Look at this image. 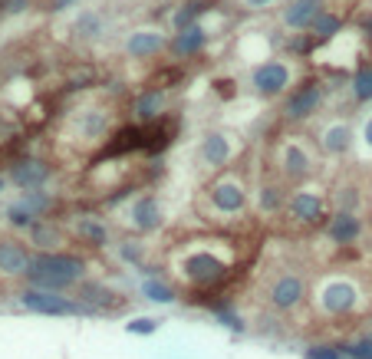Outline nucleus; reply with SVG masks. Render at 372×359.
<instances>
[{
  "label": "nucleus",
  "instance_id": "35",
  "mask_svg": "<svg viewBox=\"0 0 372 359\" xmlns=\"http://www.w3.org/2000/svg\"><path fill=\"white\" fill-rule=\"evenodd\" d=\"M346 356H352V359H372V339H362V343L350 346V349H346Z\"/></svg>",
  "mask_w": 372,
  "mask_h": 359
},
{
  "label": "nucleus",
  "instance_id": "12",
  "mask_svg": "<svg viewBox=\"0 0 372 359\" xmlns=\"http://www.w3.org/2000/svg\"><path fill=\"white\" fill-rule=\"evenodd\" d=\"M211 201H214V208H218V211L234 215V211H241V208H244L247 195H244V188L237 185V182H221V185L211 188Z\"/></svg>",
  "mask_w": 372,
  "mask_h": 359
},
{
  "label": "nucleus",
  "instance_id": "6",
  "mask_svg": "<svg viewBox=\"0 0 372 359\" xmlns=\"http://www.w3.org/2000/svg\"><path fill=\"white\" fill-rule=\"evenodd\" d=\"M224 264L218 261V257H211V254H191V257H185V264H181V273H185L191 283H218L221 277H224Z\"/></svg>",
  "mask_w": 372,
  "mask_h": 359
},
{
  "label": "nucleus",
  "instance_id": "32",
  "mask_svg": "<svg viewBox=\"0 0 372 359\" xmlns=\"http://www.w3.org/2000/svg\"><path fill=\"white\" fill-rule=\"evenodd\" d=\"M261 208L263 211H277V208H280V191H277L274 185H267L261 191Z\"/></svg>",
  "mask_w": 372,
  "mask_h": 359
},
{
  "label": "nucleus",
  "instance_id": "39",
  "mask_svg": "<svg viewBox=\"0 0 372 359\" xmlns=\"http://www.w3.org/2000/svg\"><path fill=\"white\" fill-rule=\"evenodd\" d=\"M362 36H366V40H369V46H372V13L362 20Z\"/></svg>",
  "mask_w": 372,
  "mask_h": 359
},
{
  "label": "nucleus",
  "instance_id": "13",
  "mask_svg": "<svg viewBox=\"0 0 372 359\" xmlns=\"http://www.w3.org/2000/svg\"><path fill=\"white\" fill-rule=\"evenodd\" d=\"M129 218H132V224H135L139 231H155L158 224H162V205H158L152 195H145V198H139V201L132 205Z\"/></svg>",
  "mask_w": 372,
  "mask_h": 359
},
{
  "label": "nucleus",
  "instance_id": "4",
  "mask_svg": "<svg viewBox=\"0 0 372 359\" xmlns=\"http://www.w3.org/2000/svg\"><path fill=\"white\" fill-rule=\"evenodd\" d=\"M251 83L261 96H267V99L280 96L287 89V83H290V69H287V63H280V60H267V63H261L254 69Z\"/></svg>",
  "mask_w": 372,
  "mask_h": 359
},
{
  "label": "nucleus",
  "instance_id": "23",
  "mask_svg": "<svg viewBox=\"0 0 372 359\" xmlns=\"http://www.w3.org/2000/svg\"><path fill=\"white\" fill-rule=\"evenodd\" d=\"M30 238H33V244H36V248H56V244H60V228H56V224H50V221H36V224H33L30 228Z\"/></svg>",
  "mask_w": 372,
  "mask_h": 359
},
{
  "label": "nucleus",
  "instance_id": "7",
  "mask_svg": "<svg viewBox=\"0 0 372 359\" xmlns=\"http://www.w3.org/2000/svg\"><path fill=\"white\" fill-rule=\"evenodd\" d=\"M323 0H290L280 13V20L290 27V30H303V27H313V23L323 17Z\"/></svg>",
  "mask_w": 372,
  "mask_h": 359
},
{
  "label": "nucleus",
  "instance_id": "14",
  "mask_svg": "<svg viewBox=\"0 0 372 359\" xmlns=\"http://www.w3.org/2000/svg\"><path fill=\"white\" fill-rule=\"evenodd\" d=\"M205 43H208V33H205V27H188V30H178L175 33V40H172V53L175 56H181V60H185V56H195V53H201V50H205Z\"/></svg>",
  "mask_w": 372,
  "mask_h": 359
},
{
  "label": "nucleus",
  "instance_id": "9",
  "mask_svg": "<svg viewBox=\"0 0 372 359\" xmlns=\"http://www.w3.org/2000/svg\"><path fill=\"white\" fill-rule=\"evenodd\" d=\"M165 46H168V40H165L162 30H135L125 40V53L132 56V60H149V56L162 53Z\"/></svg>",
  "mask_w": 372,
  "mask_h": 359
},
{
  "label": "nucleus",
  "instance_id": "26",
  "mask_svg": "<svg viewBox=\"0 0 372 359\" xmlns=\"http://www.w3.org/2000/svg\"><path fill=\"white\" fill-rule=\"evenodd\" d=\"M340 17H333V13H323V17H319L317 23H313V27H310V30H313V40H329V36H336V33H340Z\"/></svg>",
  "mask_w": 372,
  "mask_h": 359
},
{
  "label": "nucleus",
  "instance_id": "18",
  "mask_svg": "<svg viewBox=\"0 0 372 359\" xmlns=\"http://www.w3.org/2000/svg\"><path fill=\"white\" fill-rule=\"evenodd\" d=\"M165 102H168L165 89H149V93H142V96H139V102H135V116H139V122L162 119Z\"/></svg>",
  "mask_w": 372,
  "mask_h": 359
},
{
  "label": "nucleus",
  "instance_id": "30",
  "mask_svg": "<svg viewBox=\"0 0 372 359\" xmlns=\"http://www.w3.org/2000/svg\"><path fill=\"white\" fill-rule=\"evenodd\" d=\"M7 218H11L13 228H33V224H36V218H33V215H27V211H23L20 205H11Z\"/></svg>",
  "mask_w": 372,
  "mask_h": 359
},
{
  "label": "nucleus",
  "instance_id": "40",
  "mask_svg": "<svg viewBox=\"0 0 372 359\" xmlns=\"http://www.w3.org/2000/svg\"><path fill=\"white\" fill-rule=\"evenodd\" d=\"M251 11H261V7H267V4H277V0H244Z\"/></svg>",
  "mask_w": 372,
  "mask_h": 359
},
{
  "label": "nucleus",
  "instance_id": "29",
  "mask_svg": "<svg viewBox=\"0 0 372 359\" xmlns=\"http://www.w3.org/2000/svg\"><path fill=\"white\" fill-rule=\"evenodd\" d=\"M76 33L83 36V40H92V36L102 33V20H99L96 13H83V17L76 20Z\"/></svg>",
  "mask_w": 372,
  "mask_h": 359
},
{
  "label": "nucleus",
  "instance_id": "2",
  "mask_svg": "<svg viewBox=\"0 0 372 359\" xmlns=\"http://www.w3.org/2000/svg\"><path fill=\"white\" fill-rule=\"evenodd\" d=\"M319 102H323V86H319V83H303V86L294 89L290 99H287V106H284L287 122L310 119V116L319 109Z\"/></svg>",
  "mask_w": 372,
  "mask_h": 359
},
{
  "label": "nucleus",
  "instance_id": "42",
  "mask_svg": "<svg viewBox=\"0 0 372 359\" xmlns=\"http://www.w3.org/2000/svg\"><path fill=\"white\" fill-rule=\"evenodd\" d=\"M0 191H4V178H0Z\"/></svg>",
  "mask_w": 372,
  "mask_h": 359
},
{
  "label": "nucleus",
  "instance_id": "20",
  "mask_svg": "<svg viewBox=\"0 0 372 359\" xmlns=\"http://www.w3.org/2000/svg\"><path fill=\"white\" fill-rule=\"evenodd\" d=\"M359 218L350 215V211H340L336 218L329 221V238L336 241V244H350V241L359 238Z\"/></svg>",
  "mask_w": 372,
  "mask_h": 359
},
{
  "label": "nucleus",
  "instance_id": "11",
  "mask_svg": "<svg viewBox=\"0 0 372 359\" xmlns=\"http://www.w3.org/2000/svg\"><path fill=\"white\" fill-rule=\"evenodd\" d=\"M30 264H33V257L27 254V248H20L17 241H0V273L17 277V273L30 271Z\"/></svg>",
  "mask_w": 372,
  "mask_h": 359
},
{
  "label": "nucleus",
  "instance_id": "21",
  "mask_svg": "<svg viewBox=\"0 0 372 359\" xmlns=\"http://www.w3.org/2000/svg\"><path fill=\"white\" fill-rule=\"evenodd\" d=\"M106 129H109V112H86L83 122H79V132L86 139H102Z\"/></svg>",
  "mask_w": 372,
  "mask_h": 359
},
{
  "label": "nucleus",
  "instance_id": "41",
  "mask_svg": "<svg viewBox=\"0 0 372 359\" xmlns=\"http://www.w3.org/2000/svg\"><path fill=\"white\" fill-rule=\"evenodd\" d=\"M69 4H73V0H53V11H66Z\"/></svg>",
  "mask_w": 372,
  "mask_h": 359
},
{
  "label": "nucleus",
  "instance_id": "8",
  "mask_svg": "<svg viewBox=\"0 0 372 359\" xmlns=\"http://www.w3.org/2000/svg\"><path fill=\"white\" fill-rule=\"evenodd\" d=\"M50 175H53V168L46 162H40V158H23V162H17L11 168V178L20 188H27V191H40Z\"/></svg>",
  "mask_w": 372,
  "mask_h": 359
},
{
  "label": "nucleus",
  "instance_id": "15",
  "mask_svg": "<svg viewBox=\"0 0 372 359\" xmlns=\"http://www.w3.org/2000/svg\"><path fill=\"white\" fill-rule=\"evenodd\" d=\"M313 168V158L310 152L300 145V142H287L284 145V175L287 178H303Z\"/></svg>",
  "mask_w": 372,
  "mask_h": 359
},
{
  "label": "nucleus",
  "instance_id": "37",
  "mask_svg": "<svg viewBox=\"0 0 372 359\" xmlns=\"http://www.w3.org/2000/svg\"><path fill=\"white\" fill-rule=\"evenodd\" d=\"M362 142H366V145L372 149V116H369L366 122H362Z\"/></svg>",
  "mask_w": 372,
  "mask_h": 359
},
{
  "label": "nucleus",
  "instance_id": "28",
  "mask_svg": "<svg viewBox=\"0 0 372 359\" xmlns=\"http://www.w3.org/2000/svg\"><path fill=\"white\" fill-rule=\"evenodd\" d=\"M205 13V4H185L181 11L175 13V30H188V27H195V20Z\"/></svg>",
  "mask_w": 372,
  "mask_h": 359
},
{
  "label": "nucleus",
  "instance_id": "17",
  "mask_svg": "<svg viewBox=\"0 0 372 359\" xmlns=\"http://www.w3.org/2000/svg\"><path fill=\"white\" fill-rule=\"evenodd\" d=\"M290 211H294V218L300 221H319L323 218V198L317 195V191H296L294 198H290Z\"/></svg>",
  "mask_w": 372,
  "mask_h": 359
},
{
  "label": "nucleus",
  "instance_id": "31",
  "mask_svg": "<svg viewBox=\"0 0 372 359\" xmlns=\"http://www.w3.org/2000/svg\"><path fill=\"white\" fill-rule=\"evenodd\" d=\"M109 290H99V287H83V300L86 304H92V306H106L109 304Z\"/></svg>",
  "mask_w": 372,
  "mask_h": 359
},
{
  "label": "nucleus",
  "instance_id": "1",
  "mask_svg": "<svg viewBox=\"0 0 372 359\" xmlns=\"http://www.w3.org/2000/svg\"><path fill=\"white\" fill-rule=\"evenodd\" d=\"M83 261L79 257H69V254H40L33 257L30 271H27V280L33 283V290H50V294H60L66 287H73L76 280H83Z\"/></svg>",
  "mask_w": 372,
  "mask_h": 359
},
{
  "label": "nucleus",
  "instance_id": "38",
  "mask_svg": "<svg viewBox=\"0 0 372 359\" xmlns=\"http://www.w3.org/2000/svg\"><path fill=\"white\" fill-rule=\"evenodd\" d=\"M4 7H7V13H20L23 7H27V0H7Z\"/></svg>",
  "mask_w": 372,
  "mask_h": 359
},
{
  "label": "nucleus",
  "instance_id": "22",
  "mask_svg": "<svg viewBox=\"0 0 372 359\" xmlns=\"http://www.w3.org/2000/svg\"><path fill=\"white\" fill-rule=\"evenodd\" d=\"M76 231H79V238H86L89 244H106L109 241V231H106V224L102 221H96V218H79L76 221Z\"/></svg>",
  "mask_w": 372,
  "mask_h": 359
},
{
  "label": "nucleus",
  "instance_id": "36",
  "mask_svg": "<svg viewBox=\"0 0 372 359\" xmlns=\"http://www.w3.org/2000/svg\"><path fill=\"white\" fill-rule=\"evenodd\" d=\"M155 330H158V320H149V316H142V320L129 323V333H155Z\"/></svg>",
  "mask_w": 372,
  "mask_h": 359
},
{
  "label": "nucleus",
  "instance_id": "3",
  "mask_svg": "<svg viewBox=\"0 0 372 359\" xmlns=\"http://www.w3.org/2000/svg\"><path fill=\"white\" fill-rule=\"evenodd\" d=\"M20 304L33 313H50V316H73L79 313V304L66 300L60 294H50V290H23Z\"/></svg>",
  "mask_w": 372,
  "mask_h": 359
},
{
  "label": "nucleus",
  "instance_id": "19",
  "mask_svg": "<svg viewBox=\"0 0 372 359\" xmlns=\"http://www.w3.org/2000/svg\"><path fill=\"white\" fill-rule=\"evenodd\" d=\"M319 145H323V152H329V155H343L352 145L350 126H343V122H333L329 129H323V135H319Z\"/></svg>",
  "mask_w": 372,
  "mask_h": 359
},
{
  "label": "nucleus",
  "instance_id": "5",
  "mask_svg": "<svg viewBox=\"0 0 372 359\" xmlns=\"http://www.w3.org/2000/svg\"><path fill=\"white\" fill-rule=\"evenodd\" d=\"M303 280L296 277V273H284V277H277L274 283H270V290H267V300H270V306L274 310H294V306H300V300H303Z\"/></svg>",
  "mask_w": 372,
  "mask_h": 359
},
{
  "label": "nucleus",
  "instance_id": "10",
  "mask_svg": "<svg viewBox=\"0 0 372 359\" xmlns=\"http://www.w3.org/2000/svg\"><path fill=\"white\" fill-rule=\"evenodd\" d=\"M356 304V287L346 280H333L323 287V294H319V306L326 310V313H343V310H350Z\"/></svg>",
  "mask_w": 372,
  "mask_h": 359
},
{
  "label": "nucleus",
  "instance_id": "34",
  "mask_svg": "<svg viewBox=\"0 0 372 359\" xmlns=\"http://www.w3.org/2000/svg\"><path fill=\"white\" fill-rule=\"evenodd\" d=\"M122 257L132 264H139L142 261V244H139V241H125V244H122Z\"/></svg>",
  "mask_w": 372,
  "mask_h": 359
},
{
  "label": "nucleus",
  "instance_id": "24",
  "mask_svg": "<svg viewBox=\"0 0 372 359\" xmlns=\"http://www.w3.org/2000/svg\"><path fill=\"white\" fill-rule=\"evenodd\" d=\"M17 205L27 211V215H33V218H40L43 211H50V205H53V198L46 195V191H27V195L17 201Z\"/></svg>",
  "mask_w": 372,
  "mask_h": 359
},
{
  "label": "nucleus",
  "instance_id": "25",
  "mask_svg": "<svg viewBox=\"0 0 372 359\" xmlns=\"http://www.w3.org/2000/svg\"><path fill=\"white\" fill-rule=\"evenodd\" d=\"M352 96L359 102H372V66H362L352 76Z\"/></svg>",
  "mask_w": 372,
  "mask_h": 359
},
{
  "label": "nucleus",
  "instance_id": "16",
  "mask_svg": "<svg viewBox=\"0 0 372 359\" xmlns=\"http://www.w3.org/2000/svg\"><path fill=\"white\" fill-rule=\"evenodd\" d=\"M230 142L228 135H221V132H211V135H205V142H201V162L211 165V168H221V165L230 158Z\"/></svg>",
  "mask_w": 372,
  "mask_h": 359
},
{
  "label": "nucleus",
  "instance_id": "27",
  "mask_svg": "<svg viewBox=\"0 0 372 359\" xmlns=\"http://www.w3.org/2000/svg\"><path fill=\"white\" fill-rule=\"evenodd\" d=\"M145 297L149 300H155V304H172L175 300V290L168 287V283H162V280H145Z\"/></svg>",
  "mask_w": 372,
  "mask_h": 359
},
{
  "label": "nucleus",
  "instance_id": "33",
  "mask_svg": "<svg viewBox=\"0 0 372 359\" xmlns=\"http://www.w3.org/2000/svg\"><path fill=\"white\" fill-rule=\"evenodd\" d=\"M307 359H343V349H333V346H313V349H307Z\"/></svg>",
  "mask_w": 372,
  "mask_h": 359
}]
</instances>
